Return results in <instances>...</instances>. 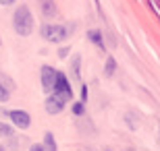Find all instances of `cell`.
Instances as JSON below:
<instances>
[{"label": "cell", "mask_w": 160, "mask_h": 151, "mask_svg": "<svg viewBox=\"0 0 160 151\" xmlns=\"http://www.w3.org/2000/svg\"><path fill=\"white\" fill-rule=\"evenodd\" d=\"M12 29H15L17 35H21V37H29L33 33L36 21H33V15H31L27 4H21V6L15 8V12H12Z\"/></svg>", "instance_id": "6da1fadb"}, {"label": "cell", "mask_w": 160, "mask_h": 151, "mask_svg": "<svg viewBox=\"0 0 160 151\" xmlns=\"http://www.w3.org/2000/svg\"><path fill=\"white\" fill-rule=\"evenodd\" d=\"M75 33V25H58V23H44L40 27V35L42 40L48 41V44H62L67 41L71 35Z\"/></svg>", "instance_id": "7a4b0ae2"}, {"label": "cell", "mask_w": 160, "mask_h": 151, "mask_svg": "<svg viewBox=\"0 0 160 151\" xmlns=\"http://www.w3.org/2000/svg\"><path fill=\"white\" fill-rule=\"evenodd\" d=\"M0 114L6 116L17 128H21V130H27L31 126V116L25 110H0Z\"/></svg>", "instance_id": "3957f363"}, {"label": "cell", "mask_w": 160, "mask_h": 151, "mask_svg": "<svg viewBox=\"0 0 160 151\" xmlns=\"http://www.w3.org/2000/svg\"><path fill=\"white\" fill-rule=\"evenodd\" d=\"M56 77H58V70L54 68V66H50V64H44V66L40 68V83H42L44 93H52L54 91Z\"/></svg>", "instance_id": "277c9868"}, {"label": "cell", "mask_w": 160, "mask_h": 151, "mask_svg": "<svg viewBox=\"0 0 160 151\" xmlns=\"http://www.w3.org/2000/svg\"><path fill=\"white\" fill-rule=\"evenodd\" d=\"M56 95H60L62 99H67V101H71L73 99V87H71V79L62 73V70H58V77H56V85H54V91Z\"/></svg>", "instance_id": "5b68a950"}, {"label": "cell", "mask_w": 160, "mask_h": 151, "mask_svg": "<svg viewBox=\"0 0 160 151\" xmlns=\"http://www.w3.org/2000/svg\"><path fill=\"white\" fill-rule=\"evenodd\" d=\"M65 104H67V99H62L60 95L48 93V97L44 99V110H46L50 116H56V114H60V112L65 110Z\"/></svg>", "instance_id": "8992f818"}, {"label": "cell", "mask_w": 160, "mask_h": 151, "mask_svg": "<svg viewBox=\"0 0 160 151\" xmlns=\"http://www.w3.org/2000/svg\"><path fill=\"white\" fill-rule=\"evenodd\" d=\"M38 4H40V15L44 19H54V15L58 12L54 0H38Z\"/></svg>", "instance_id": "52a82bcc"}, {"label": "cell", "mask_w": 160, "mask_h": 151, "mask_svg": "<svg viewBox=\"0 0 160 151\" xmlns=\"http://www.w3.org/2000/svg\"><path fill=\"white\" fill-rule=\"evenodd\" d=\"M88 40L92 41L98 50H104V48H106V46H104V37H102V31L100 29H89L88 31Z\"/></svg>", "instance_id": "ba28073f"}, {"label": "cell", "mask_w": 160, "mask_h": 151, "mask_svg": "<svg viewBox=\"0 0 160 151\" xmlns=\"http://www.w3.org/2000/svg\"><path fill=\"white\" fill-rule=\"evenodd\" d=\"M15 128H17V126H15V124H12V122H11V124H8V122H2V120H0V139H11V137H15Z\"/></svg>", "instance_id": "9c48e42d"}, {"label": "cell", "mask_w": 160, "mask_h": 151, "mask_svg": "<svg viewBox=\"0 0 160 151\" xmlns=\"http://www.w3.org/2000/svg\"><path fill=\"white\" fill-rule=\"evenodd\" d=\"M79 66H81V56H73L71 60V79L73 81H81V73H79Z\"/></svg>", "instance_id": "30bf717a"}, {"label": "cell", "mask_w": 160, "mask_h": 151, "mask_svg": "<svg viewBox=\"0 0 160 151\" xmlns=\"http://www.w3.org/2000/svg\"><path fill=\"white\" fill-rule=\"evenodd\" d=\"M42 145H44V149H46V151H58V145H56V139H54L52 133H46V134H44Z\"/></svg>", "instance_id": "8fae6325"}, {"label": "cell", "mask_w": 160, "mask_h": 151, "mask_svg": "<svg viewBox=\"0 0 160 151\" xmlns=\"http://www.w3.org/2000/svg\"><path fill=\"white\" fill-rule=\"evenodd\" d=\"M114 70H117V60H114L112 56H108L106 64H104V77H112Z\"/></svg>", "instance_id": "7c38bea8"}, {"label": "cell", "mask_w": 160, "mask_h": 151, "mask_svg": "<svg viewBox=\"0 0 160 151\" xmlns=\"http://www.w3.org/2000/svg\"><path fill=\"white\" fill-rule=\"evenodd\" d=\"M71 112L75 114V116H83V114H85V101H73Z\"/></svg>", "instance_id": "4fadbf2b"}, {"label": "cell", "mask_w": 160, "mask_h": 151, "mask_svg": "<svg viewBox=\"0 0 160 151\" xmlns=\"http://www.w3.org/2000/svg\"><path fill=\"white\" fill-rule=\"evenodd\" d=\"M8 99H11V91L4 87V83L0 81V101H2V104H6Z\"/></svg>", "instance_id": "5bb4252c"}, {"label": "cell", "mask_w": 160, "mask_h": 151, "mask_svg": "<svg viewBox=\"0 0 160 151\" xmlns=\"http://www.w3.org/2000/svg\"><path fill=\"white\" fill-rule=\"evenodd\" d=\"M69 52H71V48L65 46V48H60V50H58V56H60V58H67V56H69Z\"/></svg>", "instance_id": "9a60e30c"}, {"label": "cell", "mask_w": 160, "mask_h": 151, "mask_svg": "<svg viewBox=\"0 0 160 151\" xmlns=\"http://www.w3.org/2000/svg\"><path fill=\"white\" fill-rule=\"evenodd\" d=\"M81 101H88V85L81 83Z\"/></svg>", "instance_id": "2e32d148"}, {"label": "cell", "mask_w": 160, "mask_h": 151, "mask_svg": "<svg viewBox=\"0 0 160 151\" xmlns=\"http://www.w3.org/2000/svg\"><path fill=\"white\" fill-rule=\"evenodd\" d=\"M29 151H46V149H44V145H40V143H33V145L29 147Z\"/></svg>", "instance_id": "e0dca14e"}, {"label": "cell", "mask_w": 160, "mask_h": 151, "mask_svg": "<svg viewBox=\"0 0 160 151\" xmlns=\"http://www.w3.org/2000/svg\"><path fill=\"white\" fill-rule=\"evenodd\" d=\"M17 0H0V6H12Z\"/></svg>", "instance_id": "ac0fdd59"}, {"label": "cell", "mask_w": 160, "mask_h": 151, "mask_svg": "<svg viewBox=\"0 0 160 151\" xmlns=\"http://www.w3.org/2000/svg\"><path fill=\"white\" fill-rule=\"evenodd\" d=\"M0 44H2V40H0Z\"/></svg>", "instance_id": "d6986e66"}, {"label": "cell", "mask_w": 160, "mask_h": 151, "mask_svg": "<svg viewBox=\"0 0 160 151\" xmlns=\"http://www.w3.org/2000/svg\"><path fill=\"white\" fill-rule=\"evenodd\" d=\"M106 151H110V149H106Z\"/></svg>", "instance_id": "ffe728a7"}]
</instances>
